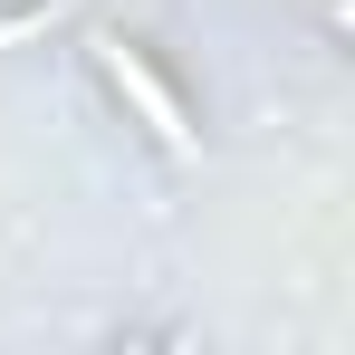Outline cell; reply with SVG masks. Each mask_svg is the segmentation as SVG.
Listing matches in <instances>:
<instances>
[{
	"instance_id": "1",
	"label": "cell",
	"mask_w": 355,
	"mask_h": 355,
	"mask_svg": "<svg viewBox=\"0 0 355 355\" xmlns=\"http://www.w3.org/2000/svg\"><path fill=\"white\" fill-rule=\"evenodd\" d=\"M96 67H106V87H116L125 106L144 116V135H154L164 154H202V135H192V116H182V96L154 77V58H144L135 39H116V29H106V39H96Z\"/></svg>"
}]
</instances>
